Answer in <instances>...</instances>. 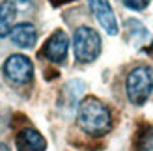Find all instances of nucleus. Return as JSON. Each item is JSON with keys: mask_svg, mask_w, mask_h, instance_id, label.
Returning a JSON list of instances; mask_svg holds the SVG:
<instances>
[{"mask_svg": "<svg viewBox=\"0 0 153 151\" xmlns=\"http://www.w3.org/2000/svg\"><path fill=\"white\" fill-rule=\"evenodd\" d=\"M11 41L21 49H32L37 41V30L30 22H21V24L13 26L10 32Z\"/></svg>", "mask_w": 153, "mask_h": 151, "instance_id": "nucleus-8", "label": "nucleus"}, {"mask_svg": "<svg viewBox=\"0 0 153 151\" xmlns=\"http://www.w3.org/2000/svg\"><path fill=\"white\" fill-rule=\"evenodd\" d=\"M67 50H69V37L62 30H56L45 43L41 56H45L52 64H62L67 58Z\"/></svg>", "mask_w": 153, "mask_h": 151, "instance_id": "nucleus-5", "label": "nucleus"}, {"mask_svg": "<svg viewBox=\"0 0 153 151\" xmlns=\"http://www.w3.org/2000/svg\"><path fill=\"white\" fill-rule=\"evenodd\" d=\"M153 90V69L148 65H138L127 75L125 92L129 101L136 107H142L149 99Z\"/></svg>", "mask_w": 153, "mask_h": 151, "instance_id": "nucleus-2", "label": "nucleus"}, {"mask_svg": "<svg viewBox=\"0 0 153 151\" xmlns=\"http://www.w3.org/2000/svg\"><path fill=\"white\" fill-rule=\"evenodd\" d=\"M148 54H149V56H153V45H151V47L148 49Z\"/></svg>", "mask_w": 153, "mask_h": 151, "instance_id": "nucleus-15", "label": "nucleus"}, {"mask_svg": "<svg viewBox=\"0 0 153 151\" xmlns=\"http://www.w3.org/2000/svg\"><path fill=\"white\" fill-rule=\"evenodd\" d=\"M17 4H19V7L25 10V7H28L30 4H32V0H17ZM17 4H15V6H17Z\"/></svg>", "mask_w": 153, "mask_h": 151, "instance_id": "nucleus-13", "label": "nucleus"}, {"mask_svg": "<svg viewBox=\"0 0 153 151\" xmlns=\"http://www.w3.org/2000/svg\"><path fill=\"white\" fill-rule=\"evenodd\" d=\"M4 73L15 84H26L34 77V64L22 54H11L4 64Z\"/></svg>", "mask_w": 153, "mask_h": 151, "instance_id": "nucleus-4", "label": "nucleus"}, {"mask_svg": "<svg viewBox=\"0 0 153 151\" xmlns=\"http://www.w3.org/2000/svg\"><path fill=\"white\" fill-rule=\"evenodd\" d=\"M88 6L94 17L97 19V22L103 26V30L110 36H116L118 34V21H116V15L112 11V6L108 0H88Z\"/></svg>", "mask_w": 153, "mask_h": 151, "instance_id": "nucleus-6", "label": "nucleus"}, {"mask_svg": "<svg viewBox=\"0 0 153 151\" xmlns=\"http://www.w3.org/2000/svg\"><path fill=\"white\" fill-rule=\"evenodd\" d=\"M84 92V82L82 80H71V82H67V84L64 86V97H67V101L65 104L67 107H75L76 101H79V97L82 95Z\"/></svg>", "mask_w": 153, "mask_h": 151, "instance_id": "nucleus-11", "label": "nucleus"}, {"mask_svg": "<svg viewBox=\"0 0 153 151\" xmlns=\"http://www.w3.org/2000/svg\"><path fill=\"white\" fill-rule=\"evenodd\" d=\"M73 50L79 62L90 64L101 54V37L90 26H80L73 36Z\"/></svg>", "mask_w": 153, "mask_h": 151, "instance_id": "nucleus-3", "label": "nucleus"}, {"mask_svg": "<svg viewBox=\"0 0 153 151\" xmlns=\"http://www.w3.org/2000/svg\"><path fill=\"white\" fill-rule=\"evenodd\" d=\"M123 2L125 7H129V10H134V11H142L146 10V7L149 6L151 0H121Z\"/></svg>", "mask_w": 153, "mask_h": 151, "instance_id": "nucleus-12", "label": "nucleus"}, {"mask_svg": "<svg viewBox=\"0 0 153 151\" xmlns=\"http://www.w3.org/2000/svg\"><path fill=\"white\" fill-rule=\"evenodd\" d=\"M0 151H10V147H7L6 144H0Z\"/></svg>", "mask_w": 153, "mask_h": 151, "instance_id": "nucleus-14", "label": "nucleus"}, {"mask_svg": "<svg viewBox=\"0 0 153 151\" xmlns=\"http://www.w3.org/2000/svg\"><path fill=\"white\" fill-rule=\"evenodd\" d=\"M76 121L79 127L91 136H103L112 127V114L108 107L95 97H86L79 103L76 110Z\"/></svg>", "mask_w": 153, "mask_h": 151, "instance_id": "nucleus-1", "label": "nucleus"}, {"mask_svg": "<svg viewBox=\"0 0 153 151\" xmlns=\"http://www.w3.org/2000/svg\"><path fill=\"white\" fill-rule=\"evenodd\" d=\"M17 17V6L11 0L0 2V37H6L11 32L13 21Z\"/></svg>", "mask_w": 153, "mask_h": 151, "instance_id": "nucleus-9", "label": "nucleus"}, {"mask_svg": "<svg viewBox=\"0 0 153 151\" xmlns=\"http://www.w3.org/2000/svg\"><path fill=\"white\" fill-rule=\"evenodd\" d=\"M133 147H134V151H151L153 149V125L142 123L136 129Z\"/></svg>", "mask_w": 153, "mask_h": 151, "instance_id": "nucleus-10", "label": "nucleus"}, {"mask_svg": "<svg viewBox=\"0 0 153 151\" xmlns=\"http://www.w3.org/2000/svg\"><path fill=\"white\" fill-rule=\"evenodd\" d=\"M15 146H17L19 151H45L47 142H45L39 131L26 127V129L19 131L17 138H15Z\"/></svg>", "mask_w": 153, "mask_h": 151, "instance_id": "nucleus-7", "label": "nucleus"}]
</instances>
